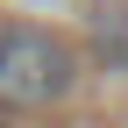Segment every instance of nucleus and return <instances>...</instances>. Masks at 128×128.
Listing matches in <instances>:
<instances>
[{"instance_id": "nucleus-1", "label": "nucleus", "mask_w": 128, "mask_h": 128, "mask_svg": "<svg viewBox=\"0 0 128 128\" xmlns=\"http://www.w3.org/2000/svg\"><path fill=\"white\" fill-rule=\"evenodd\" d=\"M78 92V50L50 22L0 14V114H36Z\"/></svg>"}]
</instances>
